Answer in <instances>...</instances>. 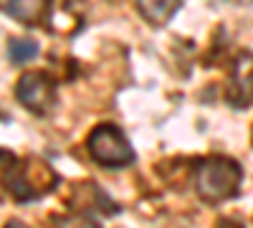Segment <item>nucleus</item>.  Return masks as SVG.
Returning a JSON list of instances; mask_svg holds the SVG:
<instances>
[{
    "instance_id": "obj_1",
    "label": "nucleus",
    "mask_w": 253,
    "mask_h": 228,
    "mask_svg": "<svg viewBox=\"0 0 253 228\" xmlns=\"http://www.w3.org/2000/svg\"><path fill=\"white\" fill-rule=\"evenodd\" d=\"M58 185V175L41 157H15L3 150V188L15 203H33Z\"/></svg>"
},
{
    "instance_id": "obj_2",
    "label": "nucleus",
    "mask_w": 253,
    "mask_h": 228,
    "mask_svg": "<svg viewBox=\"0 0 253 228\" xmlns=\"http://www.w3.org/2000/svg\"><path fill=\"white\" fill-rule=\"evenodd\" d=\"M243 180V168L223 155H213V157H200L193 165V185L195 193L200 195V200L205 203H223L230 200Z\"/></svg>"
},
{
    "instance_id": "obj_3",
    "label": "nucleus",
    "mask_w": 253,
    "mask_h": 228,
    "mask_svg": "<svg viewBox=\"0 0 253 228\" xmlns=\"http://www.w3.org/2000/svg\"><path fill=\"white\" fill-rule=\"evenodd\" d=\"M86 147H89L91 160L96 165H101V168L119 170V168H126V165L134 162V150H132L129 139L114 124H99V127H94L86 139Z\"/></svg>"
},
{
    "instance_id": "obj_4",
    "label": "nucleus",
    "mask_w": 253,
    "mask_h": 228,
    "mask_svg": "<svg viewBox=\"0 0 253 228\" xmlns=\"http://www.w3.org/2000/svg\"><path fill=\"white\" fill-rule=\"evenodd\" d=\"M15 99L23 104L31 114L46 117L56 104V81L46 71H28L18 79Z\"/></svg>"
},
{
    "instance_id": "obj_5",
    "label": "nucleus",
    "mask_w": 253,
    "mask_h": 228,
    "mask_svg": "<svg viewBox=\"0 0 253 228\" xmlns=\"http://www.w3.org/2000/svg\"><path fill=\"white\" fill-rule=\"evenodd\" d=\"M69 205L79 216H89V218L96 216V213H117V205L94 182L76 185V188L71 190V195H69Z\"/></svg>"
},
{
    "instance_id": "obj_6",
    "label": "nucleus",
    "mask_w": 253,
    "mask_h": 228,
    "mask_svg": "<svg viewBox=\"0 0 253 228\" xmlns=\"http://www.w3.org/2000/svg\"><path fill=\"white\" fill-rule=\"evenodd\" d=\"M230 104L248 107L253 99V53L241 51L233 58V81H230Z\"/></svg>"
},
{
    "instance_id": "obj_7",
    "label": "nucleus",
    "mask_w": 253,
    "mask_h": 228,
    "mask_svg": "<svg viewBox=\"0 0 253 228\" xmlns=\"http://www.w3.org/2000/svg\"><path fill=\"white\" fill-rule=\"evenodd\" d=\"M53 0H3V13L20 26H41L51 15Z\"/></svg>"
},
{
    "instance_id": "obj_8",
    "label": "nucleus",
    "mask_w": 253,
    "mask_h": 228,
    "mask_svg": "<svg viewBox=\"0 0 253 228\" xmlns=\"http://www.w3.org/2000/svg\"><path fill=\"white\" fill-rule=\"evenodd\" d=\"M134 5H137V13L150 26L162 28L165 23H170V18L180 10L182 0H134Z\"/></svg>"
},
{
    "instance_id": "obj_9",
    "label": "nucleus",
    "mask_w": 253,
    "mask_h": 228,
    "mask_svg": "<svg viewBox=\"0 0 253 228\" xmlns=\"http://www.w3.org/2000/svg\"><path fill=\"white\" fill-rule=\"evenodd\" d=\"M38 56V44L33 38H10L8 41V58L10 64H26Z\"/></svg>"
},
{
    "instance_id": "obj_10",
    "label": "nucleus",
    "mask_w": 253,
    "mask_h": 228,
    "mask_svg": "<svg viewBox=\"0 0 253 228\" xmlns=\"http://www.w3.org/2000/svg\"><path fill=\"white\" fill-rule=\"evenodd\" d=\"M56 228H99L89 216H74V218H56Z\"/></svg>"
},
{
    "instance_id": "obj_11",
    "label": "nucleus",
    "mask_w": 253,
    "mask_h": 228,
    "mask_svg": "<svg viewBox=\"0 0 253 228\" xmlns=\"http://www.w3.org/2000/svg\"><path fill=\"white\" fill-rule=\"evenodd\" d=\"M218 228H243L241 223H236L233 218H220V226Z\"/></svg>"
},
{
    "instance_id": "obj_12",
    "label": "nucleus",
    "mask_w": 253,
    "mask_h": 228,
    "mask_svg": "<svg viewBox=\"0 0 253 228\" xmlns=\"http://www.w3.org/2000/svg\"><path fill=\"white\" fill-rule=\"evenodd\" d=\"M5 228H28V226L20 223V221H10V223H5Z\"/></svg>"
},
{
    "instance_id": "obj_13",
    "label": "nucleus",
    "mask_w": 253,
    "mask_h": 228,
    "mask_svg": "<svg viewBox=\"0 0 253 228\" xmlns=\"http://www.w3.org/2000/svg\"><path fill=\"white\" fill-rule=\"evenodd\" d=\"M251 144H253V130H251Z\"/></svg>"
}]
</instances>
